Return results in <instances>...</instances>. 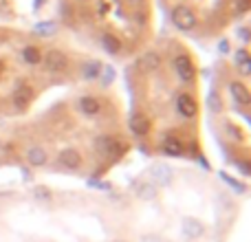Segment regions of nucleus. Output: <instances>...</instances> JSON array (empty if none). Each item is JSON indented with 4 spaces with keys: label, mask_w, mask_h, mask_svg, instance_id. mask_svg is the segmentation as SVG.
<instances>
[{
    "label": "nucleus",
    "mask_w": 251,
    "mask_h": 242,
    "mask_svg": "<svg viewBox=\"0 0 251 242\" xmlns=\"http://www.w3.org/2000/svg\"><path fill=\"white\" fill-rule=\"evenodd\" d=\"M42 60H44V66H47L51 73H60V71H64L66 64H69L66 57H64V53H60V51H49Z\"/></svg>",
    "instance_id": "nucleus-4"
},
{
    "label": "nucleus",
    "mask_w": 251,
    "mask_h": 242,
    "mask_svg": "<svg viewBox=\"0 0 251 242\" xmlns=\"http://www.w3.org/2000/svg\"><path fill=\"white\" fill-rule=\"evenodd\" d=\"M57 161H60L66 169H77L79 165H82V156H79V152L77 150H71V147L62 150L60 156H57Z\"/></svg>",
    "instance_id": "nucleus-7"
},
{
    "label": "nucleus",
    "mask_w": 251,
    "mask_h": 242,
    "mask_svg": "<svg viewBox=\"0 0 251 242\" xmlns=\"http://www.w3.org/2000/svg\"><path fill=\"white\" fill-rule=\"evenodd\" d=\"M101 69H104V66H101L100 62H88V64L84 66V77L86 79H97L100 77V73H101Z\"/></svg>",
    "instance_id": "nucleus-18"
},
{
    "label": "nucleus",
    "mask_w": 251,
    "mask_h": 242,
    "mask_svg": "<svg viewBox=\"0 0 251 242\" xmlns=\"http://www.w3.org/2000/svg\"><path fill=\"white\" fill-rule=\"evenodd\" d=\"M2 4H4V0H0V7H2Z\"/></svg>",
    "instance_id": "nucleus-31"
},
{
    "label": "nucleus",
    "mask_w": 251,
    "mask_h": 242,
    "mask_svg": "<svg viewBox=\"0 0 251 242\" xmlns=\"http://www.w3.org/2000/svg\"><path fill=\"white\" fill-rule=\"evenodd\" d=\"M29 97H31L29 86H18L16 93H13V104H16V108H25L26 101H29Z\"/></svg>",
    "instance_id": "nucleus-14"
},
{
    "label": "nucleus",
    "mask_w": 251,
    "mask_h": 242,
    "mask_svg": "<svg viewBox=\"0 0 251 242\" xmlns=\"http://www.w3.org/2000/svg\"><path fill=\"white\" fill-rule=\"evenodd\" d=\"M128 2H130V4H141L143 0H128Z\"/></svg>",
    "instance_id": "nucleus-30"
},
{
    "label": "nucleus",
    "mask_w": 251,
    "mask_h": 242,
    "mask_svg": "<svg viewBox=\"0 0 251 242\" xmlns=\"http://www.w3.org/2000/svg\"><path fill=\"white\" fill-rule=\"evenodd\" d=\"M181 231H183V236H185L187 240H199L201 236H203V225H201L196 218H183V222H181Z\"/></svg>",
    "instance_id": "nucleus-6"
},
{
    "label": "nucleus",
    "mask_w": 251,
    "mask_h": 242,
    "mask_svg": "<svg viewBox=\"0 0 251 242\" xmlns=\"http://www.w3.org/2000/svg\"><path fill=\"white\" fill-rule=\"evenodd\" d=\"M227 134L231 139H238V130H234V125H227Z\"/></svg>",
    "instance_id": "nucleus-29"
},
{
    "label": "nucleus",
    "mask_w": 251,
    "mask_h": 242,
    "mask_svg": "<svg viewBox=\"0 0 251 242\" xmlns=\"http://www.w3.org/2000/svg\"><path fill=\"white\" fill-rule=\"evenodd\" d=\"M163 152L165 154H170V156H181L183 152H185V145H183V141L181 139H176V137H165Z\"/></svg>",
    "instance_id": "nucleus-12"
},
{
    "label": "nucleus",
    "mask_w": 251,
    "mask_h": 242,
    "mask_svg": "<svg viewBox=\"0 0 251 242\" xmlns=\"http://www.w3.org/2000/svg\"><path fill=\"white\" fill-rule=\"evenodd\" d=\"M137 196H139V198H143V200L154 198V196H156V185H154V183H141V185H139V190H137Z\"/></svg>",
    "instance_id": "nucleus-16"
},
{
    "label": "nucleus",
    "mask_w": 251,
    "mask_h": 242,
    "mask_svg": "<svg viewBox=\"0 0 251 242\" xmlns=\"http://www.w3.org/2000/svg\"><path fill=\"white\" fill-rule=\"evenodd\" d=\"M234 62H236V66L245 64V62H251V55H249L247 48H238V51H236V55H234Z\"/></svg>",
    "instance_id": "nucleus-21"
},
{
    "label": "nucleus",
    "mask_w": 251,
    "mask_h": 242,
    "mask_svg": "<svg viewBox=\"0 0 251 242\" xmlns=\"http://www.w3.org/2000/svg\"><path fill=\"white\" fill-rule=\"evenodd\" d=\"M26 161L31 165H35V168H40V165L47 163V152L42 150V145H33L26 150Z\"/></svg>",
    "instance_id": "nucleus-13"
},
{
    "label": "nucleus",
    "mask_w": 251,
    "mask_h": 242,
    "mask_svg": "<svg viewBox=\"0 0 251 242\" xmlns=\"http://www.w3.org/2000/svg\"><path fill=\"white\" fill-rule=\"evenodd\" d=\"M101 44H104V48L108 53H117L119 48H122V42H119L115 35H110V33H106L104 38H101Z\"/></svg>",
    "instance_id": "nucleus-17"
},
{
    "label": "nucleus",
    "mask_w": 251,
    "mask_h": 242,
    "mask_svg": "<svg viewBox=\"0 0 251 242\" xmlns=\"http://www.w3.org/2000/svg\"><path fill=\"white\" fill-rule=\"evenodd\" d=\"M33 194H35V198H38V200H49V198H51V192H49L47 187H35Z\"/></svg>",
    "instance_id": "nucleus-23"
},
{
    "label": "nucleus",
    "mask_w": 251,
    "mask_h": 242,
    "mask_svg": "<svg viewBox=\"0 0 251 242\" xmlns=\"http://www.w3.org/2000/svg\"><path fill=\"white\" fill-rule=\"evenodd\" d=\"M139 66H141L143 71H148V73H154V71H159V66H161V55L154 51L143 53V55L139 57Z\"/></svg>",
    "instance_id": "nucleus-10"
},
{
    "label": "nucleus",
    "mask_w": 251,
    "mask_h": 242,
    "mask_svg": "<svg viewBox=\"0 0 251 242\" xmlns=\"http://www.w3.org/2000/svg\"><path fill=\"white\" fill-rule=\"evenodd\" d=\"M247 9H249V0H238V13L247 11Z\"/></svg>",
    "instance_id": "nucleus-28"
},
{
    "label": "nucleus",
    "mask_w": 251,
    "mask_h": 242,
    "mask_svg": "<svg viewBox=\"0 0 251 242\" xmlns=\"http://www.w3.org/2000/svg\"><path fill=\"white\" fill-rule=\"evenodd\" d=\"M35 33L51 35V33H55V24H53V22H42V24H35Z\"/></svg>",
    "instance_id": "nucleus-20"
},
{
    "label": "nucleus",
    "mask_w": 251,
    "mask_h": 242,
    "mask_svg": "<svg viewBox=\"0 0 251 242\" xmlns=\"http://www.w3.org/2000/svg\"><path fill=\"white\" fill-rule=\"evenodd\" d=\"M209 106H212V110H218L221 108V97H216L212 93V95H209Z\"/></svg>",
    "instance_id": "nucleus-26"
},
{
    "label": "nucleus",
    "mask_w": 251,
    "mask_h": 242,
    "mask_svg": "<svg viewBox=\"0 0 251 242\" xmlns=\"http://www.w3.org/2000/svg\"><path fill=\"white\" fill-rule=\"evenodd\" d=\"M95 145H97V150L101 152V154H113V147H115V141L110 137H100L95 141Z\"/></svg>",
    "instance_id": "nucleus-19"
},
{
    "label": "nucleus",
    "mask_w": 251,
    "mask_h": 242,
    "mask_svg": "<svg viewBox=\"0 0 251 242\" xmlns=\"http://www.w3.org/2000/svg\"><path fill=\"white\" fill-rule=\"evenodd\" d=\"M236 33H238V38L243 40L245 44L251 42V35H249V29H247V26H238V29H236Z\"/></svg>",
    "instance_id": "nucleus-24"
},
{
    "label": "nucleus",
    "mask_w": 251,
    "mask_h": 242,
    "mask_svg": "<svg viewBox=\"0 0 251 242\" xmlns=\"http://www.w3.org/2000/svg\"><path fill=\"white\" fill-rule=\"evenodd\" d=\"M221 178H223V181H227V185L236 187V190H238V192H245V185H240V183H238V181H236V178H231V176H229V174L221 172Z\"/></svg>",
    "instance_id": "nucleus-22"
},
{
    "label": "nucleus",
    "mask_w": 251,
    "mask_h": 242,
    "mask_svg": "<svg viewBox=\"0 0 251 242\" xmlns=\"http://www.w3.org/2000/svg\"><path fill=\"white\" fill-rule=\"evenodd\" d=\"M229 93H231V97H234L236 104H240V106H249L251 95H249V88L245 86V84L234 82V84L229 86Z\"/></svg>",
    "instance_id": "nucleus-9"
},
{
    "label": "nucleus",
    "mask_w": 251,
    "mask_h": 242,
    "mask_svg": "<svg viewBox=\"0 0 251 242\" xmlns=\"http://www.w3.org/2000/svg\"><path fill=\"white\" fill-rule=\"evenodd\" d=\"M130 130H132V134H137V137H146V134L150 132V119H148L146 115H132V117H130Z\"/></svg>",
    "instance_id": "nucleus-8"
},
{
    "label": "nucleus",
    "mask_w": 251,
    "mask_h": 242,
    "mask_svg": "<svg viewBox=\"0 0 251 242\" xmlns=\"http://www.w3.org/2000/svg\"><path fill=\"white\" fill-rule=\"evenodd\" d=\"M238 69H240V73H243L245 77H249L251 75V62H245V64H240Z\"/></svg>",
    "instance_id": "nucleus-27"
},
{
    "label": "nucleus",
    "mask_w": 251,
    "mask_h": 242,
    "mask_svg": "<svg viewBox=\"0 0 251 242\" xmlns=\"http://www.w3.org/2000/svg\"><path fill=\"white\" fill-rule=\"evenodd\" d=\"M79 110H82L84 115H88V117H95V115H100L101 104H100V99L88 95V97H82V99H79Z\"/></svg>",
    "instance_id": "nucleus-11"
},
{
    "label": "nucleus",
    "mask_w": 251,
    "mask_h": 242,
    "mask_svg": "<svg viewBox=\"0 0 251 242\" xmlns=\"http://www.w3.org/2000/svg\"><path fill=\"white\" fill-rule=\"evenodd\" d=\"M150 178L154 183H161V185H168L170 181H172V176H174V172H172V168L170 165H165V163H156V165H152L150 168Z\"/></svg>",
    "instance_id": "nucleus-5"
},
{
    "label": "nucleus",
    "mask_w": 251,
    "mask_h": 242,
    "mask_svg": "<svg viewBox=\"0 0 251 242\" xmlns=\"http://www.w3.org/2000/svg\"><path fill=\"white\" fill-rule=\"evenodd\" d=\"M104 75H106V77H104V84L108 86V84L115 79V69H113V66H106V69H104Z\"/></svg>",
    "instance_id": "nucleus-25"
},
{
    "label": "nucleus",
    "mask_w": 251,
    "mask_h": 242,
    "mask_svg": "<svg viewBox=\"0 0 251 242\" xmlns=\"http://www.w3.org/2000/svg\"><path fill=\"white\" fill-rule=\"evenodd\" d=\"M22 60H25L26 64H40V62H42V53L35 47H25L22 48Z\"/></svg>",
    "instance_id": "nucleus-15"
},
{
    "label": "nucleus",
    "mask_w": 251,
    "mask_h": 242,
    "mask_svg": "<svg viewBox=\"0 0 251 242\" xmlns=\"http://www.w3.org/2000/svg\"><path fill=\"white\" fill-rule=\"evenodd\" d=\"M172 22L178 31H192V29H196V24H199L194 11H192L190 7H185V4H178V7L172 11Z\"/></svg>",
    "instance_id": "nucleus-1"
},
{
    "label": "nucleus",
    "mask_w": 251,
    "mask_h": 242,
    "mask_svg": "<svg viewBox=\"0 0 251 242\" xmlns=\"http://www.w3.org/2000/svg\"><path fill=\"white\" fill-rule=\"evenodd\" d=\"M174 71H176V75L183 79V82H192L194 79V64H192V60L187 55H176L174 57Z\"/></svg>",
    "instance_id": "nucleus-2"
},
{
    "label": "nucleus",
    "mask_w": 251,
    "mask_h": 242,
    "mask_svg": "<svg viewBox=\"0 0 251 242\" xmlns=\"http://www.w3.org/2000/svg\"><path fill=\"white\" fill-rule=\"evenodd\" d=\"M176 110L181 117L192 119V117H196V113H199V106H196V101L192 99L187 93H181V95L176 97Z\"/></svg>",
    "instance_id": "nucleus-3"
}]
</instances>
